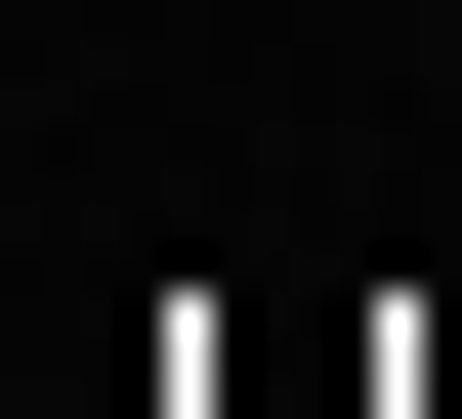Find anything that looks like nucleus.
Segmentation results:
<instances>
[{"instance_id": "1", "label": "nucleus", "mask_w": 462, "mask_h": 419, "mask_svg": "<svg viewBox=\"0 0 462 419\" xmlns=\"http://www.w3.org/2000/svg\"><path fill=\"white\" fill-rule=\"evenodd\" d=\"M169 419H420V294L378 335H253V378H169Z\"/></svg>"}]
</instances>
